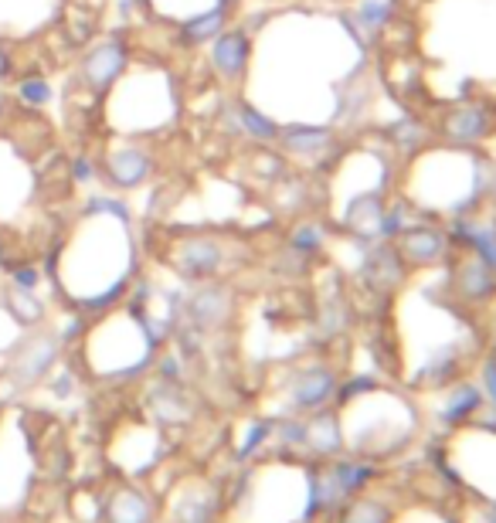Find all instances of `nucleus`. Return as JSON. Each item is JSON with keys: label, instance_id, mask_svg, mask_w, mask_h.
Here are the masks:
<instances>
[{"label": "nucleus", "instance_id": "f257e3e1", "mask_svg": "<svg viewBox=\"0 0 496 523\" xmlns=\"http://www.w3.org/2000/svg\"><path fill=\"white\" fill-rule=\"evenodd\" d=\"M126 65H130V38H126V31H113L106 41L92 45L82 55L79 79L89 85L92 92H106L113 89V82H119Z\"/></svg>", "mask_w": 496, "mask_h": 523}, {"label": "nucleus", "instance_id": "f03ea898", "mask_svg": "<svg viewBox=\"0 0 496 523\" xmlns=\"http://www.w3.org/2000/svg\"><path fill=\"white\" fill-rule=\"evenodd\" d=\"M150 174H153V153L143 147H133V143L113 147L106 153V160H102V177L113 187H123V191L147 184Z\"/></svg>", "mask_w": 496, "mask_h": 523}, {"label": "nucleus", "instance_id": "7ed1b4c3", "mask_svg": "<svg viewBox=\"0 0 496 523\" xmlns=\"http://www.w3.org/2000/svg\"><path fill=\"white\" fill-rule=\"evenodd\" d=\"M102 520L106 523H153V500L140 486L119 483L102 500Z\"/></svg>", "mask_w": 496, "mask_h": 523}, {"label": "nucleus", "instance_id": "20e7f679", "mask_svg": "<svg viewBox=\"0 0 496 523\" xmlns=\"http://www.w3.org/2000/svg\"><path fill=\"white\" fill-rule=\"evenodd\" d=\"M58 350H62L58 337H34V340H28V344L21 347V354H17V360H14L11 374L21 384H38L41 377L51 374V367H55V360H58Z\"/></svg>", "mask_w": 496, "mask_h": 523}, {"label": "nucleus", "instance_id": "39448f33", "mask_svg": "<svg viewBox=\"0 0 496 523\" xmlns=\"http://www.w3.org/2000/svg\"><path fill=\"white\" fill-rule=\"evenodd\" d=\"M221 265V248L218 242H211V238H184L181 245H177L174 252V269L184 272V276L191 279H204L211 276V272H218Z\"/></svg>", "mask_w": 496, "mask_h": 523}, {"label": "nucleus", "instance_id": "423d86ee", "mask_svg": "<svg viewBox=\"0 0 496 523\" xmlns=\"http://www.w3.org/2000/svg\"><path fill=\"white\" fill-rule=\"evenodd\" d=\"M211 58H215V68L225 79H238L242 75V68L248 62V41L245 34L238 31H228L221 34V38L215 41V48H211Z\"/></svg>", "mask_w": 496, "mask_h": 523}, {"label": "nucleus", "instance_id": "0eeeda50", "mask_svg": "<svg viewBox=\"0 0 496 523\" xmlns=\"http://www.w3.org/2000/svg\"><path fill=\"white\" fill-rule=\"evenodd\" d=\"M225 28V7H215L208 14H198L191 21L181 24V41L184 45H201V41L215 38V34Z\"/></svg>", "mask_w": 496, "mask_h": 523}, {"label": "nucleus", "instance_id": "6e6552de", "mask_svg": "<svg viewBox=\"0 0 496 523\" xmlns=\"http://www.w3.org/2000/svg\"><path fill=\"white\" fill-rule=\"evenodd\" d=\"M7 310H11L14 320H21V323H41V316H45V310H41V303L34 299L31 289H17V286L7 289Z\"/></svg>", "mask_w": 496, "mask_h": 523}, {"label": "nucleus", "instance_id": "1a4fd4ad", "mask_svg": "<svg viewBox=\"0 0 496 523\" xmlns=\"http://www.w3.org/2000/svg\"><path fill=\"white\" fill-rule=\"evenodd\" d=\"M17 102L21 106H31V109H41L51 102V82L45 75H24L21 82H17Z\"/></svg>", "mask_w": 496, "mask_h": 523}, {"label": "nucleus", "instance_id": "9d476101", "mask_svg": "<svg viewBox=\"0 0 496 523\" xmlns=\"http://www.w3.org/2000/svg\"><path fill=\"white\" fill-rule=\"evenodd\" d=\"M7 272H11V282L17 289H34V286H38V269H34L31 262L7 265Z\"/></svg>", "mask_w": 496, "mask_h": 523}, {"label": "nucleus", "instance_id": "9b49d317", "mask_svg": "<svg viewBox=\"0 0 496 523\" xmlns=\"http://www.w3.org/2000/svg\"><path fill=\"white\" fill-rule=\"evenodd\" d=\"M96 177H99V170L92 164V157L79 153V157L72 160V184H92Z\"/></svg>", "mask_w": 496, "mask_h": 523}, {"label": "nucleus", "instance_id": "f8f14e48", "mask_svg": "<svg viewBox=\"0 0 496 523\" xmlns=\"http://www.w3.org/2000/svg\"><path fill=\"white\" fill-rule=\"evenodd\" d=\"M14 72H17V62H14V51H11V48H7V45H0V82L14 79Z\"/></svg>", "mask_w": 496, "mask_h": 523}, {"label": "nucleus", "instance_id": "ddd939ff", "mask_svg": "<svg viewBox=\"0 0 496 523\" xmlns=\"http://www.w3.org/2000/svg\"><path fill=\"white\" fill-rule=\"evenodd\" d=\"M7 116H11V99H7L4 92H0V126L7 123Z\"/></svg>", "mask_w": 496, "mask_h": 523}]
</instances>
